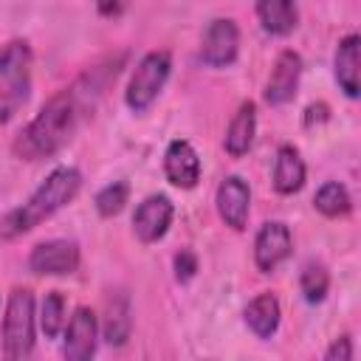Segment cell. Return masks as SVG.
<instances>
[{"label": "cell", "mask_w": 361, "mask_h": 361, "mask_svg": "<svg viewBox=\"0 0 361 361\" xmlns=\"http://www.w3.org/2000/svg\"><path fill=\"white\" fill-rule=\"evenodd\" d=\"M127 197H130V186L124 180H113L104 189H99V195H96V212L102 217H116L124 209Z\"/></svg>", "instance_id": "23"}, {"label": "cell", "mask_w": 361, "mask_h": 361, "mask_svg": "<svg viewBox=\"0 0 361 361\" xmlns=\"http://www.w3.org/2000/svg\"><path fill=\"white\" fill-rule=\"evenodd\" d=\"M118 68L99 65L87 73H82L71 87H62L56 96H51L42 110L23 127V133L14 138L11 149L20 161H42L56 155L73 133L82 127V121L93 113L96 102L102 99L110 79H116Z\"/></svg>", "instance_id": "1"}, {"label": "cell", "mask_w": 361, "mask_h": 361, "mask_svg": "<svg viewBox=\"0 0 361 361\" xmlns=\"http://www.w3.org/2000/svg\"><path fill=\"white\" fill-rule=\"evenodd\" d=\"M195 274H197V257H195V251L180 248L175 254V279L178 282H189Z\"/></svg>", "instance_id": "24"}, {"label": "cell", "mask_w": 361, "mask_h": 361, "mask_svg": "<svg viewBox=\"0 0 361 361\" xmlns=\"http://www.w3.org/2000/svg\"><path fill=\"white\" fill-rule=\"evenodd\" d=\"M96 338H99L96 313L90 307H76L73 316L65 322V341H62L65 358L68 361H87V358H93Z\"/></svg>", "instance_id": "10"}, {"label": "cell", "mask_w": 361, "mask_h": 361, "mask_svg": "<svg viewBox=\"0 0 361 361\" xmlns=\"http://www.w3.org/2000/svg\"><path fill=\"white\" fill-rule=\"evenodd\" d=\"M305 113H307V116H305V124L310 127L313 118H316V121H324V118H327V104H322V102H319V104H310Z\"/></svg>", "instance_id": "27"}, {"label": "cell", "mask_w": 361, "mask_h": 361, "mask_svg": "<svg viewBox=\"0 0 361 361\" xmlns=\"http://www.w3.org/2000/svg\"><path fill=\"white\" fill-rule=\"evenodd\" d=\"M313 206H316V212H322L324 217H344V214H350V209H353V197H350V192H347L344 183H338V180H324V183L316 189V195H313Z\"/></svg>", "instance_id": "20"}, {"label": "cell", "mask_w": 361, "mask_h": 361, "mask_svg": "<svg viewBox=\"0 0 361 361\" xmlns=\"http://www.w3.org/2000/svg\"><path fill=\"white\" fill-rule=\"evenodd\" d=\"M299 79H302V56L296 51L285 48L271 68V76L265 85V102L271 107L288 104L299 90Z\"/></svg>", "instance_id": "11"}, {"label": "cell", "mask_w": 361, "mask_h": 361, "mask_svg": "<svg viewBox=\"0 0 361 361\" xmlns=\"http://www.w3.org/2000/svg\"><path fill=\"white\" fill-rule=\"evenodd\" d=\"M299 290H302L305 302L319 305L327 296V290H330V274H327V268L322 262H307L302 268V274H299Z\"/></svg>", "instance_id": "21"}, {"label": "cell", "mask_w": 361, "mask_h": 361, "mask_svg": "<svg viewBox=\"0 0 361 361\" xmlns=\"http://www.w3.org/2000/svg\"><path fill=\"white\" fill-rule=\"evenodd\" d=\"M133 330V307H130V296L124 290H110L107 293V305H104V341L107 344H124L130 338Z\"/></svg>", "instance_id": "16"}, {"label": "cell", "mask_w": 361, "mask_h": 361, "mask_svg": "<svg viewBox=\"0 0 361 361\" xmlns=\"http://www.w3.org/2000/svg\"><path fill=\"white\" fill-rule=\"evenodd\" d=\"M358 48H361L358 34H347L338 42L336 59H333L336 82H338V87L344 90L347 99H358Z\"/></svg>", "instance_id": "18"}, {"label": "cell", "mask_w": 361, "mask_h": 361, "mask_svg": "<svg viewBox=\"0 0 361 361\" xmlns=\"http://www.w3.org/2000/svg\"><path fill=\"white\" fill-rule=\"evenodd\" d=\"M355 355V350H353V341H350V336H338L330 347H327V353H324V358L327 361H350Z\"/></svg>", "instance_id": "25"}, {"label": "cell", "mask_w": 361, "mask_h": 361, "mask_svg": "<svg viewBox=\"0 0 361 361\" xmlns=\"http://www.w3.org/2000/svg\"><path fill=\"white\" fill-rule=\"evenodd\" d=\"M166 180L178 189H195L200 180V155L186 138H175L164 152Z\"/></svg>", "instance_id": "13"}, {"label": "cell", "mask_w": 361, "mask_h": 361, "mask_svg": "<svg viewBox=\"0 0 361 361\" xmlns=\"http://www.w3.org/2000/svg\"><path fill=\"white\" fill-rule=\"evenodd\" d=\"M39 330L45 333V338H56L65 330V296L59 290L45 293L39 305Z\"/></svg>", "instance_id": "22"}, {"label": "cell", "mask_w": 361, "mask_h": 361, "mask_svg": "<svg viewBox=\"0 0 361 361\" xmlns=\"http://www.w3.org/2000/svg\"><path fill=\"white\" fill-rule=\"evenodd\" d=\"M169 71H172L169 51H149V54H144L141 62L135 65L130 82H127V90H124L127 107L133 113H144L158 99V93L164 90V85L169 79Z\"/></svg>", "instance_id": "5"}, {"label": "cell", "mask_w": 361, "mask_h": 361, "mask_svg": "<svg viewBox=\"0 0 361 361\" xmlns=\"http://www.w3.org/2000/svg\"><path fill=\"white\" fill-rule=\"evenodd\" d=\"M34 54L25 39H11L0 48V127L8 124L31 96Z\"/></svg>", "instance_id": "3"}, {"label": "cell", "mask_w": 361, "mask_h": 361, "mask_svg": "<svg viewBox=\"0 0 361 361\" xmlns=\"http://www.w3.org/2000/svg\"><path fill=\"white\" fill-rule=\"evenodd\" d=\"M214 203H217V214L226 226H231L234 231L245 228L248 212H251V189L240 175H228L220 180Z\"/></svg>", "instance_id": "12"}, {"label": "cell", "mask_w": 361, "mask_h": 361, "mask_svg": "<svg viewBox=\"0 0 361 361\" xmlns=\"http://www.w3.org/2000/svg\"><path fill=\"white\" fill-rule=\"evenodd\" d=\"M254 135H257V104L254 102H243L234 113V118L228 121L226 127V135H223V147L231 158H243L251 144H254Z\"/></svg>", "instance_id": "14"}, {"label": "cell", "mask_w": 361, "mask_h": 361, "mask_svg": "<svg viewBox=\"0 0 361 361\" xmlns=\"http://www.w3.org/2000/svg\"><path fill=\"white\" fill-rule=\"evenodd\" d=\"M82 189V172L76 166H56L34 192L25 203L17 209L6 212L0 217V237L14 240L20 234H28L48 217H54L59 209H65Z\"/></svg>", "instance_id": "2"}, {"label": "cell", "mask_w": 361, "mask_h": 361, "mask_svg": "<svg viewBox=\"0 0 361 361\" xmlns=\"http://www.w3.org/2000/svg\"><path fill=\"white\" fill-rule=\"evenodd\" d=\"M79 245L73 240H45L31 248L28 268L39 276H68L79 268Z\"/></svg>", "instance_id": "7"}, {"label": "cell", "mask_w": 361, "mask_h": 361, "mask_svg": "<svg viewBox=\"0 0 361 361\" xmlns=\"http://www.w3.org/2000/svg\"><path fill=\"white\" fill-rule=\"evenodd\" d=\"M240 54V28L228 17H217L203 31L200 59L209 68H228Z\"/></svg>", "instance_id": "6"}, {"label": "cell", "mask_w": 361, "mask_h": 361, "mask_svg": "<svg viewBox=\"0 0 361 361\" xmlns=\"http://www.w3.org/2000/svg\"><path fill=\"white\" fill-rule=\"evenodd\" d=\"M34 293L28 288H14L6 302L3 313V355L6 358H25L34 350Z\"/></svg>", "instance_id": "4"}, {"label": "cell", "mask_w": 361, "mask_h": 361, "mask_svg": "<svg viewBox=\"0 0 361 361\" xmlns=\"http://www.w3.org/2000/svg\"><path fill=\"white\" fill-rule=\"evenodd\" d=\"M96 8H99L102 17L116 20V17H121L130 8V0H96Z\"/></svg>", "instance_id": "26"}, {"label": "cell", "mask_w": 361, "mask_h": 361, "mask_svg": "<svg viewBox=\"0 0 361 361\" xmlns=\"http://www.w3.org/2000/svg\"><path fill=\"white\" fill-rule=\"evenodd\" d=\"M305 161L293 144H282L274 158V189L279 195H293L305 186Z\"/></svg>", "instance_id": "15"}, {"label": "cell", "mask_w": 361, "mask_h": 361, "mask_svg": "<svg viewBox=\"0 0 361 361\" xmlns=\"http://www.w3.org/2000/svg\"><path fill=\"white\" fill-rule=\"evenodd\" d=\"M175 217V206L166 195H149L135 206L133 214V231L144 245H152L166 237Z\"/></svg>", "instance_id": "9"}, {"label": "cell", "mask_w": 361, "mask_h": 361, "mask_svg": "<svg viewBox=\"0 0 361 361\" xmlns=\"http://www.w3.org/2000/svg\"><path fill=\"white\" fill-rule=\"evenodd\" d=\"M257 20L265 34L288 37L299 25L296 0H257Z\"/></svg>", "instance_id": "17"}, {"label": "cell", "mask_w": 361, "mask_h": 361, "mask_svg": "<svg viewBox=\"0 0 361 361\" xmlns=\"http://www.w3.org/2000/svg\"><path fill=\"white\" fill-rule=\"evenodd\" d=\"M279 322H282V307L274 293H259L248 302L245 324L257 338H271L279 330Z\"/></svg>", "instance_id": "19"}, {"label": "cell", "mask_w": 361, "mask_h": 361, "mask_svg": "<svg viewBox=\"0 0 361 361\" xmlns=\"http://www.w3.org/2000/svg\"><path fill=\"white\" fill-rule=\"evenodd\" d=\"M293 251V237L290 228L282 220H268L254 237V265L262 274L276 271Z\"/></svg>", "instance_id": "8"}]
</instances>
